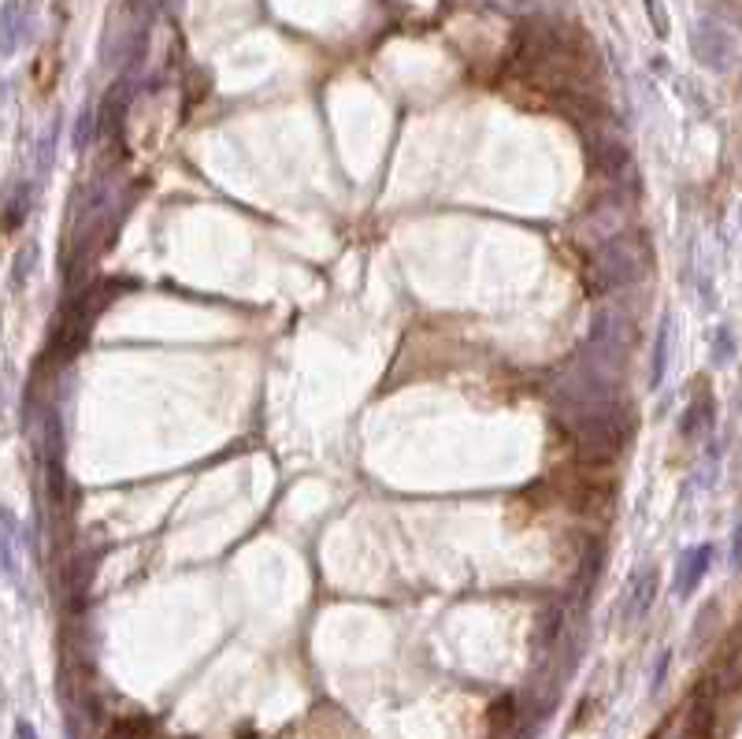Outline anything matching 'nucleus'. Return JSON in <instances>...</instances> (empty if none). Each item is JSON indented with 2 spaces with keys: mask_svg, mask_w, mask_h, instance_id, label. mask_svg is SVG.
<instances>
[{
  "mask_svg": "<svg viewBox=\"0 0 742 739\" xmlns=\"http://www.w3.org/2000/svg\"><path fill=\"white\" fill-rule=\"evenodd\" d=\"M653 591H657V572L653 569H639L628 587V617H642L647 606L653 602Z\"/></svg>",
  "mask_w": 742,
  "mask_h": 739,
  "instance_id": "nucleus-1",
  "label": "nucleus"
},
{
  "mask_svg": "<svg viewBox=\"0 0 742 739\" xmlns=\"http://www.w3.org/2000/svg\"><path fill=\"white\" fill-rule=\"evenodd\" d=\"M109 739H149V725H145V721H126V725L115 728Z\"/></svg>",
  "mask_w": 742,
  "mask_h": 739,
  "instance_id": "nucleus-2",
  "label": "nucleus"
},
{
  "mask_svg": "<svg viewBox=\"0 0 742 739\" xmlns=\"http://www.w3.org/2000/svg\"><path fill=\"white\" fill-rule=\"evenodd\" d=\"M15 739H37V732H34V728L26 725V721H19V725H15Z\"/></svg>",
  "mask_w": 742,
  "mask_h": 739,
  "instance_id": "nucleus-3",
  "label": "nucleus"
}]
</instances>
